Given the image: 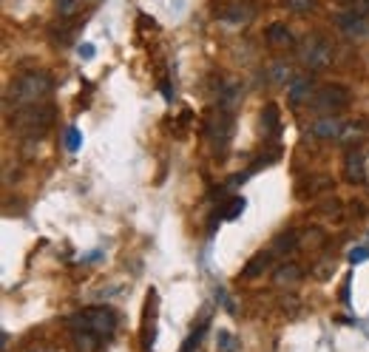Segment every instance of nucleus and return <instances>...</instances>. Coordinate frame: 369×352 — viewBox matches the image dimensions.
Wrapping results in <instances>:
<instances>
[{
    "instance_id": "nucleus-24",
    "label": "nucleus",
    "mask_w": 369,
    "mask_h": 352,
    "mask_svg": "<svg viewBox=\"0 0 369 352\" xmlns=\"http://www.w3.org/2000/svg\"><path fill=\"white\" fill-rule=\"evenodd\" d=\"M282 3L295 14H307V12L315 9V0H282Z\"/></svg>"
},
{
    "instance_id": "nucleus-14",
    "label": "nucleus",
    "mask_w": 369,
    "mask_h": 352,
    "mask_svg": "<svg viewBox=\"0 0 369 352\" xmlns=\"http://www.w3.org/2000/svg\"><path fill=\"white\" fill-rule=\"evenodd\" d=\"M267 43L275 45V49H290L295 40H293V32L284 26V23H273V26L267 29Z\"/></svg>"
},
{
    "instance_id": "nucleus-21",
    "label": "nucleus",
    "mask_w": 369,
    "mask_h": 352,
    "mask_svg": "<svg viewBox=\"0 0 369 352\" xmlns=\"http://www.w3.org/2000/svg\"><path fill=\"white\" fill-rule=\"evenodd\" d=\"M63 145L72 151V154H77L80 151V145H83V134L72 125V128H65V136H63Z\"/></svg>"
},
{
    "instance_id": "nucleus-2",
    "label": "nucleus",
    "mask_w": 369,
    "mask_h": 352,
    "mask_svg": "<svg viewBox=\"0 0 369 352\" xmlns=\"http://www.w3.org/2000/svg\"><path fill=\"white\" fill-rule=\"evenodd\" d=\"M52 94V77L45 72H26L20 74L9 91H6V111H17V108H29V105H40L49 100Z\"/></svg>"
},
{
    "instance_id": "nucleus-32",
    "label": "nucleus",
    "mask_w": 369,
    "mask_h": 352,
    "mask_svg": "<svg viewBox=\"0 0 369 352\" xmlns=\"http://www.w3.org/2000/svg\"><path fill=\"white\" fill-rule=\"evenodd\" d=\"M100 256H103V250H94V253H88V256H85V262H97Z\"/></svg>"
},
{
    "instance_id": "nucleus-1",
    "label": "nucleus",
    "mask_w": 369,
    "mask_h": 352,
    "mask_svg": "<svg viewBox=\"0 0 369 352\" xmlns=\"http://www.w3.org/2000/svg\"><path fill=\"white\" fill-rule=\"evenodd\" d=\"M80 352H97L105 338L117 333V313L111 307H85L68 321Z\"/></svg>"
},
{
    "instance_id": "nucleus-19",
    "label": "nucleus",
    "mask_w": 369,
    "mask_h": 352,
    "mask_svg": "<svg viewBox=\"0 0 369 352\" xmlns=\"http://www.w3.org/2000/svg\"><path fill=\"white\" fill-rule=\"evenodd\" d=\"M275 281L279 284H295V281H302V267L298 265H282L279 270H275Z\"/></svg>"
},
{
    "instance_id": "nucleus-15",
    "label": "nucleus",
    "mask_w": 369,
    "mask_h": 352,
    "mask_svg": "<svg viewBox=\"0 0 369 352\" xmlns=\"http://www.w3.org/2000/svg\"><path fill=\"white\" fill-rule=\"evenodd\" d=\"M295 245H298V233L295 230H284V233H279V236L273 239L270 256H287V253L295 250Z\"/></svg>"
},
{
    "instance_id": "nucleus-11",
    "label": "nucleus",
    "mask_w": 369,
    "mask_h": 352,
    "mask_svg": "<svg viewBox=\"0 0 369 352\" xmlns=\"http://www.w3.org/2000/svg\"><path fill=\"white\" fill-rule=\"evenodd\" d=\"M344 179L352 185H361L366 179V162H363L361 151H350L347 159H344Z\"/></svg>"
},
{
    "instance_id": "nucleus-4",
    "label": "nucleus",
    "mask_w": 369,
    "mask_h": 352,
    "mask_svg": "<svg viewBox=\"0 0 369 352\" xmlns=\"http://www.w3.org/2000/svg\"><path fill=\"white\" fill-rule=\"evenodd\" d=\"M54 123V108L49 103H40V105H29V108H17L14 111V128L23 131L32 139H40L45 131L52 128Z\"/></svg>"
},
{
    "instance_id": "nucleus-20",
    "label": "nucleus",
    "mask_w": 369,
    "mask_h": 352,
    "mask_svg": "<svg viewBox=\"0 0 369 352\" xmlns=\"http://www.w3.org/2000/svg\"><path fill=\"white\" fill-rule=\"evenodd\" d=\"M204 333H207V321H202L196 330L188 335V341H184V346L179 349V352H199V346H202V338H204Z\"/></svg>"
},
{
    "instance_id": "nucleus-16",
    "label": "nucleus",
    "mask_w": 369,
    "mask_h": 352,
    "mask_svg": "<svg viewBox=\"0 0 369 352\" xmlns=\"http://www.w3.org/2000/svg\"><path fill=\"white\" fill-rule=\"evenodd\" d=\"M242 94H244L242 83H227V85L219 91V108L233 111V108H236V103L242 100Z\"/></svg>"
},
{
    "instance_id": "nucleus-25",
    "label": "nucleus",
    "mask_w": 369,
    "mask_h": 352,
    "mask_svg": "<svg viewBox=\"0 0 369 352\" xmlns=\"http://www.w3.org/2000/svg\"><path fill=\"white\" fill-rule=\"evenodd\" d=\"M358 134H361V125H344L335 143H341V145H350V143H355V139H358Z\"/></svg>"
},
{
    "instance_id": "nucleus-10",
    "label": "nucleus",
    "mask_w": 369,
    "mask_h": 352,
    "mask_svg": "<svg viewBox=\"0 0 369 352\" xmlns=\"http://www.w3.org/2000/svg\"><path fill=\"white\" fill-rule=\"evenodd\" d=\"M313 94H315V85H313V80L310 77H295L293 83H290V88H287V100H290V105H310V100H313Z\"/></svg>"
},
{
    "instance_id": "nucleus-28",
    "label": "nucleus",
    "mask_w": 369,
    "mask_h": 352,
    "mask_svg": "<svg viewBox=\"0 0 369 352\" xmlns=\"http://www.w3.org/2000/svg\"><path fill=\"white\" fill-rule=\"evenodd\" d=\"M366 259H369V247H355L350 253V265H363Z\"/></svg>"
},
{
    "instance_id": "nucleus-7",
    "label": "nucleus",
    "mask_w": 369,
    "mask_h": 352,
    "mask_svg": "<svg viewBox=\"0 0 369 352\" xmlns=\"http://www.w3.org/2000/svg\"><path fill=\"white\" fill-rule=\"evenodd\" d=\"M156 310H159V296L151 287L145 298V315H143V352H154L156 341Z\"/></svg>"
},
{
    "instance_id": "nucleus-17",
    "label": "nucleus",
    "mask_w": 369,
    "mask_h": 352,
    "mask_svg": "<svg viewBox=\"0 0 369 352\" xmlns=\"http://www.w3.org/2000/svg\"><path fill=\"white\" fill-rule=\"evenodd\" d=\"M270 259H273V256H270V250H267V253H259V256H256V259H250V262L244 265L242 276H244V278H256L259 273H264V270H267Z\"/></svg>"
},
{
    "instance_id": "nucleus-27",
    "label": "nucleus",
    "mask_w": 369,
    "mask_h": 352,
    "mask_svg": "<svg viewBox=\"0 0 369 352\" xmlns=\"http://www.w3.org/2000/svg\"><path fill=\"white\" fill-rule=\"evenodd\" d=\"M219 352H236V344H233V335H230L227 330H219Z\"/></svg>"
},
{
    "instance_id": "nucleus-31",
    "label": "nucleus",
    "mask_w": 369,
    "mask_h": 352,
    "mask_svg": "<svg viewBox=\"0 0 369 352\" xmlns=\"http://www.w3.org/2000/svg\"><path fill=\"white\" fill-rule=\"evenodd\" d=\"M159 88H162V97H165V100H173V94H171V83H168V80H162V85H159Z\"/></svg>"
},
{
    "instance_id": "nucleus-9",
    "label": "nucleus",
    "mask_w": 369,
    "mask_h": 352,
    "mask_svg": "<svg viewBox=\"0 0 369 352\" xmlns=\"http://www.w3.org/2000/svg\"><path fill=\"white\" fill-rule=\"evenodd\" d=\"M341 128H344V123L338 120V116H333V114H321V116H315V120L310 123V134L315 139H338Z\"/></svg>"
},
{
    "instance_id": "nucleus-26",
    "label": "nucleus",
    "mask_w": 369,
    "mask_h": 352,
    "mask_svg": "<svg viewBox=\"0 0 369 352\" xmlns=\"http://www.w3.org/2000/svg\"><path fill=\"white\" fill-rule=\"evenodd\" d=\"M341 3H344V9H347V12L369 17V0H341Z\"/></svg>"
},
{
    "instance_id": "nucleus-3",
    "label": "nucleus",
    "mask_w": 369,
    "mask_h": 352,
    "mask_svg": "<svg viewBox=\"0 0 369 352\" xmlns=\"http://www.w3.org/2000/svg\"><path fill=\"white\" fill-rule=\"evenodd\" d=\"M233 131H236L233 111L216 108V111L207 114V120H204V136L211 139V145H213L216 154H224L230 148V143H233Z\"/></svg>"
},
{
    "instance_id": "nucleus-22",
    "label": "nucleus",
    "mask_w": 369,
    "mask_h": 352,
    "mask_svg": "<svg viewBox=\"0 0 369 352\" xmlns=\"http://www.w3.org/2000/svg\"><path fill=\"white\" fill-rule=\"evenodd\" d=\"M222 17H224L227 23H233V26H239V23H247V20L253 17V12H250V9H242V6H233V9H227Z\"/></svg>"
},
{
    "instance_id": "nucleus-5",
    "label": "nucleus",
    "mask_w": 369,
    "mask_h": 352,
    "mask_svg": "<svg viewBox=\"0 0 369 352\" xmlns=\"http://www.w3.org/2000/svg\"><path fill=\"white\" fill-rule=\"evenodd\" d=\"M298 57H302V63L310 68V72H327V68L333 65V43L324 37V34H307L302 49H298Z\"/></svg>"
},
{
    "instance_id": "nucleus-23",
    "label": "nucleus",
    "mask_w": 369,
    "mask_h": 352,
    "mask_svg": "<svg viewBox=\"0 0 369 352\" xmlns=\"http://www.w3.org/2000/svg\"><path fill=\"white\" fill-rule=\"evenodd\" d=\"M85 0H57V12L60 17H74L80 9H83Z\"/></svg>"
},
{
    "instance_id": "nucleus-8",
    "label": "nucleus",
    "mask_w": 369,
    "mask_h": 352,
    "mask_svg": "<svg viewBox=\"0 0 369 352\" xmlns=\"http://www.w3.org/2000/svg\"><path fill=\"white\" fill-rule=\"evenodd\" d=\"M335 26H338L344 34H350V37H363V34H369V17L344 9V12L335 14Z\"/></svg>"
},
{
    "instance_id": "nucleus-30",
    "label": "nucleus",
    "mask_w": 369,
    "mask_h": 352,
    "mask_svg": "<svg viewBox=\"0 0 369 352\" xmlns=\"http://www.w3.org/2000/svg\"><path fill=\"white\" fill-rule=\"evenodd\" d=\"M341 301H344V304H350V278L344 281V290H341Z\"/></svg>"
},
{
    "instance_id": "nucleus-18",
    "label": "nucleus",
    "mask_w": 369,
    "mask_h": 352,
    "mask_svg": "<svg viewBox=\"0 0 369 352\" xmlns=\"http://www.w3.org/2000/svg\"><path fill=\"white\" fill-rule=\"evenodd\" d=\"M244 207H247V199H244V196H233L224 207H219V214H222V219L233 222V219H239V216L244 214Z\"/></svg>"
},
{
    "instance_id": "nucleus-13",
    "label": "nucleus",
    "mask_w": 369,
    "mask_h": 352,
    "mask_svg": "<svg viewBox=\"0 0 369 352\" xmlns=\"http://www.w3.org/2000/svg\"><path fill=\"white\" fill-rule=\"evenodd\" d=\"M267 77H270V83H275V85H287V83L295 80V72H293V65H290L287 60H275V63H270V68H267Z\"/></svg>"
},
{
    "instance_id": "nucleus-29",
    "label": "nucleus",
    "mask_w": 369,
    "mask_h": 352,
    "mask_svg": "<svg viewBox=\"0 0 369 352\" xmlns=\"http://www.w3.org/2000/svg\"><path fill=\"white\" fill-rule=\"evenodd\" d=\"M77 54H80V60H94L97 49H94L91 43H80V45H77Z\"/></svg>"
},
{
    "instance_id": "nucleus-12",
    "label": "nucleus",
    "mask_w": 369,
    "mask_h": 352,
    "mask_svg": "<svg viewBox=\"0 0 369 352\" xmlns=\"http://www.w3.org/2000/svg\"><path fill=\"white\" fill-rule=\"evenodd\" d=\"M262 131L267 139H279V134H282V114L275 103H267L262 108Z\"/></svg>"
},
{
    "instance_id": "nucleus-6",
    "label": "nucleus",
    "mask_w": 369,
    "mask_h": 352,
    "mask_svg": "<svg viewBox=\"0 0 369 352\" xmlns=\"http://www.w3.org/2000/svg\"><path fill=\"white\" fill-rule=\"evenodd\" d=\"M350 105V91L344 85H324V88H315L310 108L318 114H330V111H341Z\"/></svg>"
}]
</instances>
